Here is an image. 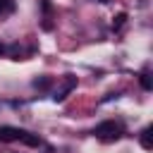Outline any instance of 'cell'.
I'll list each match as a JSON object with an SVG mask.
<instances>
[{
    "label": "cell",
    "instance_id": "1",
    "mask_svg": "<svg viewBox=\"0 0 153 153\" xmlns=\"http://www.w3.org/2000/svg\"><path fill=\"white\" fill-rule=\"evenodd\" d=\"M0 141H22L26 146H41V139L26 129H19V127H10V124H2L0 127Z\"/></svg>",
    "mask_w": 153,
    "mask_h": 153
},
{
    "label": "cell",
    "instance_id": "6",
    "mask_svg": "<svg viewBox=\"0 0 153 153\" xmlns=\"http://www.w3.org/2000/svg\"><path fill=\"white\" fill-rule=\"evenodd\" d=\"M124 22H127V14H124V12H120V14L112 19V29H115V31H120V29L124 26Z\"/></svg>",
    "mask_w": 153,
    "mask_h": 153
},
{
    "label": "cell",
    "instance_id": "11",
    "mask_svg": "<svg viewBox=\"0 0 153 153\" xmlns=\"http://www.w3.org/2000/svg\"><path fill=\"white\" fill-rule=\"evenodd\" d=\"M0 12H2V5H0Z\"/></svg>",
    "mask_w": 153,
    "mask_h": 153
},
{
    "label": "cell",
    "instance_id": "5",
    "mask_svg": "<svg viewBox=\"0 0 153 153\" xmlns=\"http://www.w3.org/2000/svg\"><path fill=\"white\" fill-rule=\"evenodd\" d=\"M53 86V79L50 76H38V79H33V88H38V91H48Z\"/></svg>",
    "mask_w": 153,
    "mask_h": 153
},
{
    "label": "cell",
    "instance_id": "8",
    "mask_svg": "<svg viewBox=\"0 0 153 153\" xmlns=\"http://www.w3.org/2000/svg\"><path fill=\"white\" fill-rule=\"evenodd\" d=\"M5 50H7V48H5L2 43H0V55H5Z\"/></svg>",
    "mask_w": 153,
    "mask_h": 153
},
{
    "label": "cell",
    "instance_id": "3",
    "mask_svg": "<svg viewBox=\"0 0 153 153\" xmlns=\"http://www.w3.org/2000/svg\"><path fill=\"white\" fill-rule=\"evenodd\" d=\"M76 86V76H72V74H67L65 79H62V84H60V88H55V93H53V100L55 103H62L65 98H67V93L72 91Z\"/></svg>",
    "mask_w": 153,
    "mask_h": 153
},
{
    "label": "cell",
    "instance_id": "4",
    "mask_svg": "<svg viewBox=\"0 0 153 153\" xmlns=\"http://www.w3.org/2000/svg\"><path fill=\"white\" fill-rule=\"evenodd\" d=\"M141 146H143L146 151L153 148V129H151V127H146V129L141 131Z\"/></svg>",
    "mask_w": 153,
    "mask_h": 153
},
{
    "label": "cell",
    "instance_id": "10",
    "mask_svg": "<svg viewBox=\"0 0 153 153\" xmlns=\"http://www.w3.org/2000/svg\"><path fill=\"white\" fill-rule=\"evenodd\" d=\"M96 2H110V0H96Z\"/></svg>",
    "mask_w": 153,
    "mask_h": 153
},
{
    "label": "cell",
    "instance_id": "9",
    "mask_svg": "<svg viewBox=\"0 0 153 153\" xmlns=\"http://www.w3.org/2000/svg\"><path fill=\"white\" fill-rule=\"evenodd\" d=\"M2 2H5L7 7H12V2H10V0H0V5H2Z\"/></svg>",
    "mask_w": 153,
    "mask_h": 153
},
{
    "label": "cell",
    "instance_id": "7",
    "mask_svg": "<svg viewBox=\"0 0 153 153\" xmlns=\"http://www.w3.org/2000/svg\"><path fill=\"white\" fill-rule=\"evenodd\" d=\"M141 86H143L146 91L153 88V84H151V74H148V72H141Z\"/></svg>",
    "mask_w": 153,
    "mask_h": 153
},
{
    "label": "cell",
    "instance_id": "2",
    "mask_svg": "<svg viewBox=\"0 0 153 153\" xmlns=\"http://www.w3.org/2000/svg\"><path fill=\"white\" fill-rule=\"evenodd\" d=\"M93 134H96V139L110 143V141H117V139L122 136V127H120L117 122H112V120H105V122H100V124L93 129Z\"/></svg>",
    "mask_w": 153,
    "mask_h": 153
}]
</instances>
